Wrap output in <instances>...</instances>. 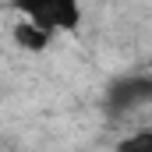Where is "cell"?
Segmentation results:
<instances>
[{
    "label": "cell",
    "instance_id": "1",
    "mask_svg": "<svg viewBox=\"0 0 152 152\" xmlns=\"http://www.w3.org/2000/svg\"><path fill=\"white\" fill-rule=\"evenodd\" d=\"M18 18L39 25L42 32H75L81 25V0H11Z\"/></svg>",
    "mask_w": 152,
    "mask_h": 152
},
{
    "label": "cell",
    "instance_id": "2",
    "mask_svg": "<svg viewBox=\"0 0 152 152\" xmlns=\"http://www.w3.org/2000/svg\"><path fill=\"white\" fill-rule=\"evenodd\" d=\"M11 39H14V46H18L21 53H42V50H50V42H53L50 32H42L39 25L25 21V18H18V21L11 25Z\"/></svg>",
    "mask_w": 152,
    "mask_h": 152
},
{
    "label": "cell",
    "instance_id": "3",
    "mask_svg": "<svg viewBox=\"0 0 152 152\" xmlns=\"http://www.w3.org/2000/svg\"><path fill=\"white\" fill-rule=\"evenodd\" d=\"M117 152H152V134L149 131H138V134H131V138H124Z\"/></svg>",
    "mask_w": 152,
    "mask_h": 152
}]
</instances>
